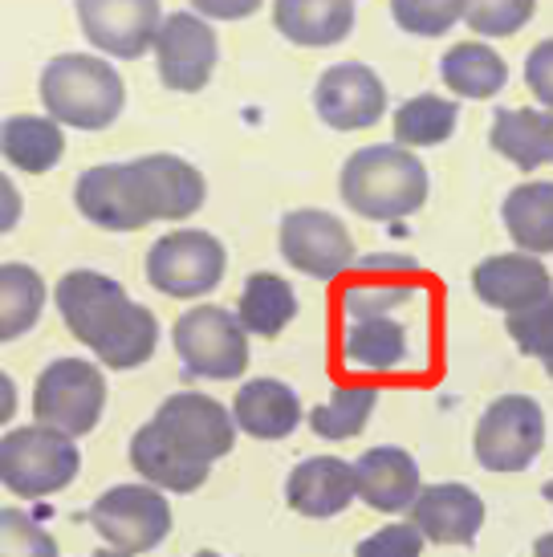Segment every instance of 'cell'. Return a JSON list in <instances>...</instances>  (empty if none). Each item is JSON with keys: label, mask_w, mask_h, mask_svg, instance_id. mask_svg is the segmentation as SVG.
Returning <instances> with one entry per match:
<instances>
[{"label": "cell", "mask_w": 553, "mask_h": 557, "mask_svg": "<svg viewBox=\"0 0 553 557\" xmlns=\"http://www.w3.org/2000/svg\"><path fill=\"white\" fill-rule=\"evenodd\" d=\"M53 301L70 334L86 350H94L102 367L135 371L143 362H151L159 346V322L147 306L131 301L114 277L94 273V269H74L58 281Z\"/></svg>", "instance_id": "obj_1"}, {"label": "cell", "mask_w": 553, "mask_h": 557, "mask_svg": "<svg viewBox=\"0 0 553 557\" xmlns=\"http://www.w3.org/2000/svg\"><path fill=\"white\" fill-rule=\"evenodd\" d=\"M342 200L362 220H407L428 203L431 180L415 151L400 143H374L346 159Z\"/></svg>", "instance_id": "obj_2"}, {"label": "cell", "mask_w": 553, "mask_h": 557, "mask_svg": "<svg viewBox=\"0 0 553 557\" xmlns=\"http://www.w3.org/2000/svg\"><path fill=\"white\" fill-rule=\"evenodd\" d=\"M41 102L49 119L74 131H107L126 102L119 70L94 53H58L41 70Z\"/></svg>", "instance_id": "obj_3"}, {"label": "cell", "mask_w": 553, "mask_h": 557, "mask_svg": "<svg viewBox=\"0 0 553 557\" xmlns=\"http://www.w3.org/2000/svg\"><path fill=\"white\" fill-rule=\"evenodd\" d=\"M82 472V451L70 435L49 428H13L0 440V484L21 500H41L70 488Z\"/></svg>", "instance_id": "obj_4"}, {"label": "cell", "mask_w": 553, "mask_h": 557, "mask_svg": "<svg viewBox=\"0 0 553 557\" xmlns=\"http://www.w3.org/2000/svg\"><path fill=\"white\" fill-rule=\"evenodd\" d=\"M107 411V379L86 358H53L33 387V423L70 440L98 428Z\"/></svg>", "instance_id": "obj_5"}, {"label": "cell", "mask_w": 553, "mask_h": 557, "mask_svg": "<svg viewBox=\"0 0 553 557\" xmlns=\"http://www.w3.org/2000/svg\"><path fill=\"white\" fill-rule=\"evenodd\" d=\"M175 355L184 358L187 374L200 379H241L248 367V334L236 313L224 306H192L171 330Z\"/></svg>", "instance_id": "obj_6"}, {"label": "cell", "mask_w": 553, "mask_h": 557, "mask_svg": "<svg viewBox=\"0 0 553 557\" xmlns=\"http://www.w3.org/2000/svg\"><path fill=\"white\" fill-rule=\"evenodd\" d=\"M224 264L229 252L212 233L200 228H180V233L159 236L147 252V281L163 297H208L224 281Z\"/></svg>", "instance_id": "obj_7"}, {"label": "cell", "mask_w": 553, "mask_h": 557, "mask_svg": "<svg viewBox=\"0 0 553 557\" xmlns=\"http://www.w3.org/2000/svg\"><path fill=\"white\" fill-rule=\"evenodd\" d=\"M77 212L107 228V233H135L155 224V203L151 187L143 175V163H102V168L82 171V180L74 187Z\"/></svg>", "instance_id": "obj_8"}, {"label": "cell", "mask_w": 553, "mask_h": 557, "mask_svg": "<svg viewBox=\"0 0 553 557\" xmlns=\"http://www.w3.org/2000/svg\"><path fill=\"white\" fill-rule=\"evenodd\" d=\"M90 529L110 549L138 557L171 533V505L151 484H114L90 505Z\"/></svg>", "instance_id": "obj_9"}, {"label": "cell", "mask_w": 553, "mask_h": 557, "mask_svg": "<svg viewBox=\"0 0 553 557\" xmlns=\"http://www.w3.org/2000/svg\"><path fill=\"white\" fill-rule=\"evenodd\" d=\"M477 460L489 472H525L545 448V416L529 395H501L477 423Z\"/></svg>", "instance_id": "obj_10"}, {"label": "cell", "mask_w": 553, "mask_h": 557, "mask_svg": "<svg viewBox=\"0 0 553 557\" xmlns=\"http://www.w3.org/2000/svg\"><path fill=\"white\" fill-rule=\"evenodd\" d=\"M281 257L314 281H339L351 273L354 240L334 212L293 208L281 220Z\"/></svg>", "instance_id": "obj_11"}, {"label": "cell", "mask_w": 553, "mask_h": 557, "mask_svg": "<svg viewBox=\"0 0 553 557\" xmlns=\"http://www.w3.org/2000/svg\"><path fill=\"white\" fill-rule=\"evenodd\" d=\"M216 58V29L200 13H168L155 33V65L159 82L175 94H196L212 82Z\"/></svg>", "instance_id": "obj_12"}, {"label": "cell", "mask_w": 553, "mask_h": 557, "mask_svg": "<svg viewBox=\"0 0 553 557\" xmlns=\"http://www.w3.org/2000/svg\"><path fill=\"white\" fill-rule=\"evenodd\" d=\"M77 25L86 41L107 58L135 62L147 49H155L163 9L159 0H77Z\"/></svg>", "instance_id": "obj_13"}, {"label": "cell", "mask_w": 553, "mask_h": 557, "mask_svg": "<svg viewBox=\"0 0 553 557\" xmlns=\"http://www.w3.org/2000/svg\"><path fill=\"white\" fill-rule=\"evenodd\" d=\"M419 264L403 252H370L351 264L342 281V310L351 322L358 318H391L419 294Z\"/></svg>", "instance_id": "obj_14"}, {"label": "cell", "mask_w": 553, "mask_h": 557, "mask_svg": "<svg viewBox=\"0 0 553 557\" xmlns=\"http://www.w3.org/2000/svg\"><path fill=\"white\" fill-rule=\"evenodd\" d=\"M314 110L330 131H367L386 114V86L370 65L339 62L314 86Z\"/></svg>", "instance_id": "obj_15"}, {"label": "cell", "mask_w": 553, "mask_h": 557, "mask_svg": "<svg viewBox=\"0 0 553 557\" xmlns=\"http://www.w3.org/2000/svg\"><path fill=\"white\" fill-rule=\"evenodd\" d=\"M155 423L180 448H187L192 456L208 460V465L220 460V456H229L232 444H236V432H241L224 403H216L212 395H196V391L168 395V399L159 403V411H155Z\"/></svg>", "instance_id": "obj_16"}, {"label": "cell", "mask_w": 553, "mask_h": 557, "mask_svg": "<svg viewBox=\"0 0 553 557\" xmlns=\"http://www.w3.org/2000/svg\"><path fill=\"white\" fill-rule=\"evenodd\" d=\"M472 289L492 310L517 313L538 306L541 297H550L553 277L550 269L529 252H496V257H484L472 269Z\"/></svg>", "instance_id": "obj_17"}, {"label": "cell", "mask_w": 553, "mask_h": 557, "mask_svg": "<svg viewBox=\"0 0 553 557\" xmlns=\"http://www.w3.org/2000/svg\"><path fill=\"white\" fill-rule=\"evenodd\" d=\"M407 512L431 545H472L484 525V500L468 484H428Z\"/></svg>", "instance_id": "obj_18"}, {"label": "cell", "mask_w": 553, "mask_h": 557, "mask_svg": "<svg viewBox=\"0 0 553 557\" xmlns=\"http://www.w3.org/2000/svg\"><path fill=\"white\" fill-rule=\"evenodd\" d=\"M131 465L159 493H196L204 480H208V472H212L208 460L180 448L155 419L143 423L135 432V440H131Z\"/></svg>", "instance_id": "obj_19"}, {"label": "cell", "mask_w": 553, "mask_h": 557, "mask_svg": "<svg viewBox=\"0 0 553 557\" xmlns=\"http://www.w3.org/2000/svg\"><path fill=\"white\" fill-rule=\"evenodd\" d=\"M354 480H358L362 505H370L374 512H407L415 505V496L423 493L415 456L395 448V444L362 451L354 460Z\"/></svg>", "instance_id": "obj_20"}, {"label": "cell", "mask_w": 553, "mask_h": 557, "mask_svg": "<svg viewBox=\"0 0 553 557\" xmlns=\"http://www.w3.org/2000/svg\"><path fill=\"white\" fill-rule=\"evenodd\" d=\"M285 500L302 517H339L358 500L354 465L339 456H309L285 480Z\"/></svg>", "instance_id": "obj_21"}, {"label": "cell", "mask_w": 553, "mask_h": 557, "mask_svg": "<svg viewBox=\"0 0 553 557\" xmlns=\"http://www.w3.org/2000/svg\"><path fill=\"white\" fill-rule=\"evenodd\" d=\"M232 419L253 440H285L302 423V399L281 379H253V383L236 391Z\"/></svg>", "instance_id": "obj_22"}, {"label": "cell", "mask_w": 553, "mask_h": 557, "mask_svg": "<svg viewBox=\"0 0 553 557\" xmlns=\"http://www.w3.org/2000/svg\"><path fill=\"white\" fill-rule=\"evenodd\" d=\"M273 25L293 46H339L354 29V0H273Z\"/></svg>", "instance_id": "obj_23"}, {"label": "cell", "mask_w": 553, "mask_h": 557, "mask_svg": "<svg viewBox=\"0 0 553 557\" xmlns=\"http://www.w3.org/2000/svg\"><path fill=\"white\" fill-rule=\"evenodd\" d=\"M492 151L508 163L533 171L553 163V110L545 107H501L492 114Z\"/></svg>", "instance_id": "obj_24"}, {"label": "cell", "mask_w": 553, "mask_h": 557, "mask_svg": "<svg viewBox=\"0 0 553 557\" xmlns=\"http://www.w3.org/2000/svg\"><path fill=\"white\" fill-rule=\"evenodd\" d=\"M0 156L9 159L16 171L46 175L65 156L62 123H53L49 114H13V119H4L0 123Z\"/></svg>", "instance_id": "obj_25"}, {"label": "cell", "mask_w": 553, "mask_h": 557, "mask_svg": "<svg viewBox=\"0 0 553 557\" xmlns=\"http://www.w3.org/2000/svg\"><path fill=\"white\" fill-rule=\"evenodd\" d=\"M143 175L151 187V203L159 220H187L192 212L204 208L208 184H204L200 168H192L180 156H143Z\"/></svg>", "instance_id": "obj_26"}, {"label": "cell", "mask_w": 553, "mask_h": 557, "mask_svg": "<svg viewBox=\"0 0 553 557\" xmlns=\"http://www.w3.org/2000/svg\"><path fill=\"white\" fill-rule=\"evenodd\" d=\"M501 216L517 252H529V257L553 252V184L545 180L517 184L501 203Z\"/></svg>", "instance_id": "obj_27"}, {"label": "cell", "mask_w": 553, "mask_h": 557, "mask_svg": "<svg viewBox=\"0 0 553 557\" xmlns=\"http://www.w3.org/2000/svg\"><path fill=\"white\" fill-rule=\"evenodd\" d=\"M440 78L456 98H468V102H480V98H496L508 82V65L505 58L496 53L484 41H460L444 53L440 62Z\"/></svg>", "instance_id": "obj_28"}, {"label": "cell", "mask_w": 553, "mask_h": 557, "mask_svg": "<svg viewBox=\"0 0 553 557\" xmlns=\"http://www.w3.org/2000/svg\"><path fill=\"white\" fill-rule=\"evenodd\" d=\"M342 358L354 371L386 374L407 358V325L395 318H358L342 330Z\"/></svg>", "instance_id": "obj_29"}, {"label": "cell", "mask_w": 553, "mask_h": 557, "mask_svg": "<svg viewBox=\"0 0 553 557\" xmlns=\"http://www.w3.org/2000/svg\"><path fill=\"white\" fill-rule=\"evenodd\" d=\"M297 318V294L285 277L276 273H253L236 301V322L245 325V334L257 338H276L285 325Z\"/></svg>", "instance_id": "obj_30"}, {"label": "cell", "mask_w": 553, "mask_h": 557, "mask_svg": "<svg viewBox=\"0 0 553 557\" xmlns=\"http://www.w3.org/2000/svg\"><path fill=\"white\" fill-rule=\"evenodd\" d=\"M46 281L29 264H0V342L25 338L46 310Z\"/></svg>", "instance_id": "obj_31"}, {"label": "cell", "mask_w": 553, "mask_h": 557, "mask_svg": "<svg viewBox=\"0 0 553 557\" xmlns=\"http://www.w3.org/2000/svg\"><path fill=\"white\" fill-rule=\"evenodd\" d=\"M460 119V102L440 98V94H415L395 110V143L400 147H440L452 139Z\"/></svg>", "instance_id": "obj_32"}, {"label": "cell", "mask_w": 553, "mask_h": 557, "mask_svg": "<svg viewBox=\"0 0 553 557\" xmlns=\"http://www.w3.org/2000/svg\"><path fill=\"white\" fill-rule=\"evenodd\" d=\"M374 403H379V391L370 383H346L330 395V403L309 411V428L322 440H354L374 416Z\"/></svg>", "instance_id": "obj_33"}, {"label": "cell", "mask_w": 553, "mask_h": 557, "mask_svg": "<svg viewBox=\"0 0 553 557\" xmlns=\"http://www.w3.org/2000/svg\"><path fill=\"white\" fill-rule=\"evenodd\" d=\"M538 13V0H464V25L477 37H513Z\"/></svg>", "instance_id": "obj_34"}, {"label": "cell", "mask_w": 553, "mask_h": 557, "mask_svg": "<svg viewBox=\"0 0 553 557\" xmlns=\"http://www.w3.org/2000/svg\"><path fill=\"white\" fill-rule=\"evenodd\" d=\"M391 16L411 37H444L464 21V0H391Z\"/></svg>", "instance_id": "obj_35"}, {"label": "cell", "mask_w": 553, "mask_h": 557, "mask_svg": "<svg viewBox=\"0 0 553 557\" xmlns=\"http://www.w3.org/2000/svg\"><path fill=\"white\" fill-rule=\"evenodd\" d=\"M0 557H58V542L21 509H0Z\"/></svg>", "instance_id": "obj_36"}, {"label": "cell", "mask_w": 553, "mask_h": 557, "mask_svg": "<svg viewBox=\"0 0 553 557\" xmlns=\"http://www.w3.org/2000/svg\"><path fill=\"white\" fill-rule=\"evenodd\" d=\"M508 338L517 342V350H525L529 358H553V294L541 297L538 306L517 310L505 318Z\"/></svg>", "instance_id": "obj_37"}, {"label": "cell", "mask_w": 553, "mask_h": 557, "mask_svg": "<svg viewBox=\"0 0 553 557\" xmlns=\"http://www.w3.org/2000/svg\"><path fill=\"white\" fill-rule=\"evenodd\" d=\"M423 554V533L403 521V525H383L379 533H370L367 542H358L354 557H419Z\"/></svg>", "instance_id": "obj_38"}, {"label": "cell", "mask_w": 553, "mask_h": 557, "mask_svg": "<svg viewBox=\"0 0 553 557\" xmlns=\"http://www.w3.org/2000/svg\"><path fill=\"white\" fill-rule=\"evenodd\" d=\"M525 86L533 90L541 107L553 110V37L538 41L525 58Z\"/></svg>", "instance_id": "obj_39"}, {"label": "cell", "mask_w": 553, "mask_h": 557, "mask_svg": "<svg viewBox=\"0 0 553 557\" xmlns=\"http://www.w3.org/2000/svg\"><path fill=\"white\" fill-rule=\"evenodd\" d=\"M265 0H192V9L204 16V21H245L261 9Z\"/></svg>", "instance_id": "obj_40"}, {"label": "cell", "mask_w": 553, "mask_h": 557, "mask_svg": "<svg viewBox=\"0 0 553 557\" xmlns=\"http://www.w3.org/2000/svg\"><path fill=\"white\" fill-rule=\"evenodd\" d=\"M16 220H21V191H16V184L0 171V236L13 233Z\"/></svg>", "instance_id": "obj_41"}, {"label": "cell", "mask_w": 553, "mask_h": 557, "mask_svg": "<svg viewBox=\"0 0 553 557\" xmlns=\"http://www.w3.org/2000/svg\"><path fill=\"white\" fill-rule=\"evenodd\" d=\"M13 416H16V383L0 371V428H4Z\"/></svg>", "instance_id": "obj_42"}, {"label": "cell", "mask_w": 553, "mask_h": 557, "mask_svg": "<svg viewBox=\"0 0 553 557\" xmlns=\"http://www.w3.org/2000/svg\"><path fill=\"white\" fill-rule=\"evenodd\" d=\"M533 557H553V533H541L538 545H533Z\"/></svg>", "instance_id": "obj_43"}, {"label": "cell", "mask_w": 553, "mask_h": 557, "mask_svg": "<svg viewBox=\"0 0 553 557\" xmlns=\"http://www.w3.org/2000/svg\"><path fill=\"white\" fill-rule=\"evenodd\" d=\"M86 557H135V554H123V549H98V554H86Z\"/></svg>", "instance_id": "obj_44"}, {"label": "cell", "mask_w": 553, "mask_h": 557, "mask_svg": "<svg viewBox=\"0 0 553 557\" xmlns=\"http://www.w3.org/2000/svg\"><path fill=\"white\" fill-rule=\"evenodd\" d=\"M541 493H545V500H550V505H553V480H550V484H545V488H541Z\"/></svg>", "instance_id": "obj_45"}, {"label": "cell", "mask_w": 553, "mask_h": 557, "mask_svg": "<svg viewBox=\"0 0 553 557\" xmlns=\"http://www.w3.org/2000/svg\"><path fill=\"white\" fill-rule=\"evenodd\" d=\"M192 557H220V554H212V549H200V554H192Z\"/></svg>", "instance_id": "obj_46"}, {"label": "cell", "mask_w": 553, "mask_h": 557, "mask_svg": "<svg viewBox=\"0 0 553 557\" xmlns=\"http://www.w3.org/2000/svg\"><path fill=\"white\" fill-rule=\"evenodd\" d=\"M545 374L553 379V358H545Z\"/></svg>", "instance_id": "obj_47"}]
</instances>
